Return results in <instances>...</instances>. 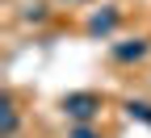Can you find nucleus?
Masks as SVG:
<instances>
[{
    "instance_id": "obj_2",
    "label": "nucleus",
    "mask_w": 151,
    "mask_h": 138,
    "mask_svg": "<svg viewBox=\"0 0 151 138\" xmlns=\"http://www.w3.org/2000/svg\"><path fill=\"white\" fill-rule=\"evenodd\" d=\"M147 50H151L147 38H126V42H113V59H118V63H139Z\"/></svg>"
},
{
    "instance_id": "obj_1",
    "label": "nucleus",
    "mask_w": 151,
    "mask_h": 138,
    "mask_svg": "<svg viewBox=\"0 0 151 138\" xmlns=\"http://www.w3.org/2000/svg\"><path fill=\"white\" fill-rule=\"evenodd\" d=\"M97 109H101L97 92H67L63 96V113L71 117V122H80V126H88L92 117H97Z\"/></svg>"
},
{
    "instance_id": "obj_7",
    "label": "nucleus",
    "mask_w": 151,
    "mask_h": 138,
    "mask_svg": "<svg viewBox=\"0 0 151 138\" xmlns=\"http://www.w3.org/2000/svg\"><path fill=\"white\" fill-rule=\"evenodd\" d=\"M71 138H97V134H92L88 126H76V130H71Z\"/></svg>"
},
{
    "instance_id": "obj_5",
    "label": "nucleus",
    "mask_w": 151,
    "mask_h": 138,
    "mask_svg": "<svg viewBox=\"0 0 151 138\" xmlns=\"http://www.w3.org/2000/svg\"><path fill=\"white\" fill-rule=\"evenodd\" d=\"M126 113L134 117V122H147V126H151V105H147V101H130V105H126Z\"/></svg>"
},
{
    "instance_id": "obj_6",
    "label": "nucleus",
    "mask_w": 151,
    "mask_h": 138,
    "mask_svg": "<svg viewBox=\"0 0 151 138\" xmlns=\"http://www.w3.org/2000/svg\"><path fill=\"white\" fill-rule=\"evenodd\" d=\"M25 21H46V4H29L25 9Z\"/></svg>"
},
{
    "instance_id": "obj_3",
    "label": "nucleus",
    "mask_w": 151,
    "mask_h": 138,
    "mask_svg": "<svg viewBox=\"0 0 151 138\" xmlns=\"http://www.w3.org/2000/svg\"><path fill=\"white\" fill-rule=\"evenodd\" d=\"M113 29H118V9H101V13L88 17V34L105 38V34H113Z\"/></svg>"
},
{
    "instance_id": "obj_4",
    "label": "nucleus",
    "mask_w": 151,
    "mask_h": 138,
    "mask_svg": "<svg viewBox=\"0 0 151 138\" xmlns=\"http://www.w3.org/2000/svg\"><path fill=\"white\" fill-rule=\"evenodd\" d=\"M0 138H17V105H13V96H0Z\"/></svg>"
}]
</instances>
